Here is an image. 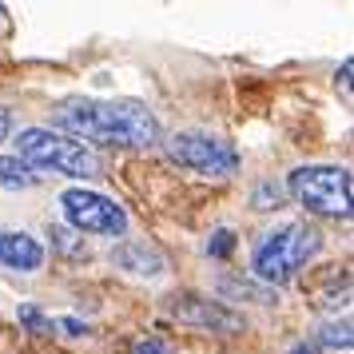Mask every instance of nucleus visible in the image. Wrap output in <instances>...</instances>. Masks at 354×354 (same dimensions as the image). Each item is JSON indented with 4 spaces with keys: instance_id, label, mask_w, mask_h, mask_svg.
<instances>
[{
    "instance_id": "nucleus-1",
    "label": "nucleus",
    "mask_w": 354,
    "mask_h": 354,
    "mask_svg": "<svg viewBox=\"0 0 354 354\" xmlns=\"http://www.w3.org/2000/svg\"><path fill=\"white\" fill-rule=\"evenodd\" d=\"M56 131L76 144L104 147H151L160 140V120L136 100H64L56 108Z\"/></svg>"
},
{
    "instance_id": "nucleus-2",
    "label": "nucleus",
    "mask_w": 354,
    "mask_h": 354,
    "mask_svg": "<svg viewBox=\"0 0 354 354\" xmlns=\"http://www.w3.org/2000/svg\"><path fill=\"white\" fill-rule=\"evenodd\" d=\"M12 144H17V160L28 163L32 171H56V176H68V179L104 176V163H100L96 151L76 144L72 136L56 128H24Z\"/></svg>"
},
{
    "instance_id": "nucleus-3",
    "label": "nucleus",
    "mask_w": 354,
    "mask_h": 354,
    "mask_svg": "<svg viewBox=\"0 0 354 354\" xmlns=\"http://www.w3.org/2000/svg\"><path fill=\"white\" fill-rule=\"evenodd\" d=\"M319 247H322V235L315 227L283 223V227H274V231H263V239H259L255 251H251V271H255V279H263L267 287L290 283L310 259L319 255Z\"/></svg>"
},
{
    "instance_id": "nucleus-4",
    "label": "nucleus",
    "mask_w": 354,
    "mask_h": 354,
    "mask_svg": "<svg viewBox=\"0 0 354 354\" xmlns=\"http://www.w3.org/2000/svg\"><path fill=\"white\" fill-rule=\"evenodd\" d=\"M290 199L310 215H351V171L335 163L295 167L287 176Z\"/></svg>"
},
{
    "instance_id": "nucleus-5",
    "label": "nucleus",
    "mask_w": 354,
    "mask_h": 354,
    "mask_svg": "<svg viewBox=\"0 0 354 354\" xmlns=\"http://www.w3.org/2000/svg\"><path fill=\"white\" fill-rule=\"evenodd\" d=\"M60 211H64L68 227H76L84 235H104V239H115L128 231V211L120 207L115 199L100 192H88V187H68L60 195Z\"/></svg>"
},
{
    "instance_id": "nucleus-6",
    "label": "nucleus",
    "mask_w": 354,
    "mask_h": 354,
    "mask_svg": "<svg viewBox=\"0 0 354 354\" xmlns=\"http://www.w3.org/2000/svg\"><path fill=\"white\" fill-rule=\"evenodd\" d=\"M167 156L199 176H231L239 167V151L223 136H211V131H176L167 140Z\"/></svg>"
},
{
    "instance_id": "nucleus-7",
    "label": "nucleus",
    "mask_w": 354,
    "mask_h": 354,
    "mask_svg": "<svg viewBox=\"0 0 354 354\" xmlns=\"http://www.w3.org/2000/svg\"><path fill=\"white\" fill-rule=\"evenodd\" d=\"M171 315H176L179 322H187V326L215 330V335H235V330L247 326L239 310L215 303V299H203V295H179L176 303H171Z\"/></svg>"
},
{
    "instance_id": "nucleus-8",
    "label": "nucleus",
    "mask_w": 354,
    "mask_h": 354,
    "mask_svg": "<svg viewBox=\"0 0 354 354\" xmlns=\"http://www.w3.org/2000/svg\"><path fill=\"white\" fill-rule=\"evenodd\" d=\"M0 267L20 271V274L40 271V267H44V247H40V239H32L28 231H8V227H0Z\"/></svg>"
},
{
    "instance_id": "nucleus-9",
    "label": "nucleus",
    "mask_w": 354,
    "mask_h": 354,
    "mask_svg": "<svg viewBox=\"0 0 354 354\" xmlns=\"http://www.w3.org/2000/svg\"><path fill=\"white\" fill-rule=\"evenodd\" d=\"M112 263L120 271L128 274H140V279H156L163 274V255L147 243H115L112 247Z\"/></svg>"
},
{
    "instance_id": "nucleus-10",
    "label": "nucleus",
    "mask_w": 354,
    "mask_h": 354,
    "mask_svg": "<svg viewBox=\"0 0 354 354\" xmlns=\"http://www.w3.org/2000/svg\"><path fill=\"white\" fill-rule=\"evenodd\" d=\"M36 179H40V176H36L28 163H20L17 156H0V187L20 192V187H32Z\"/></svg>"
},
{
    "instance_id": "nucleus-11",
    "label": "nucleus",
    "mask_w": 354,
    "mask_h": 354,
    "mask_svg": "<svg viewBox=\"0 0 354 354\" xmlns=\"http://www.w3.org/2000/svg\"><path fill=\"white\" fill-rule=\"evenodd\" d=\"M315 338H319L322 346H338V351H351V342H354L351 322H346V319H338V322H322L319 335H315Z\"/></svg>"
},
{
    "instance_id": "nucleus-12",
    "label": "nucleus",
    "mask_w": 354,
    "mask_h": 354,
    "mask_svg": "<svg viewBox=\"0 0 354 354\" xmlns=\"http://www.w3.org/2000/svg\"><path fill=\"white\" fill-rule=\"evenodd\" d=\"M219 290H223V295H251L255 303H274V290L259 287V283H251V279H223Z\"/></svg>"
},
{
    "instance_id": "nucleus-13",
    "label": "nucleus",
    "mask_w": 354,
    "mask_h": 354,
    "mask_svg": "<svg viewBox=\"0 0 354 354\" xmlns=\"http://www.w3.org/2000/svg\"><path fill=\"white\" fill-rule=\"evenodd\" d=\"M251 207H255V211H274V207H283V187H279L274 179H263L255 192H251Z\"/></svg>"
},
{
    "instance_id": "nucleus-14",
    "label": "nucleus",
    "mask_w": 354,
    "mask_h": 354,
    "mask_svg": "<svg viewBox=\"0 0 354 354\" xmlns=\"http://www.w3.org/2000/svg\"><path fill=\"white\" fill-rule=\"evenodd\" d=\"M17 319L24 322L28 330H36V335H52V330H56V319H48V315H44V310H36V306H20Z\"/></svg>"
},
{
    "instance_id": "nucleus-15",
    "label": "nucleus",
    "mask_w": 354,
    "mask_h": 354,
    "mask_svg": "<svg viewBox=\"0 0 354 354\" xmlns=\"http://www.w3.org/2000/svg\"><path fill=\"white\" fill-rule=\"evenodd\" d=\"M231 247H235V235L227 231V227H219L215 235L207 239V255H215V259H227L231 255Z\"/></svg>"
},
{
    "instance_id": "nucleus-16",
    "label": "nucleus",
    "mask_w": 354,
    "mask_h": 354,
    "mask_svg": "<svg viewBox=\"0 0 354 354\" xmlns=\"http://www.w3.org/2000/svg\"><path fill=\"white\" fill-rule=\"evenodd\" d=\"M131 354H171V346H167L163 338H140V342L131 346Z\"/></svg>"
},
{
    "instance_id": "nucleus-17",
    "label": "nucleus",
    "mask_w": 354,
    "mask_h": 354,
    "mask_svg": "<svg viewBox=\"0 0 354 354\" xmlns=\"http://www.w3.org/2000/svg\"><path fill=\"white\" fill-rule=\"evenodd\" d=\"M56 326H64V335H76V338L88 335V326H84L80 319H56Z\"/></svg>"
},
{
    "instance_id": "nucleus-18",
    "label": "nucleus",
    "mask_w": 354,
    "mask_h": 354,
    "mask_svg": "<svg viewBox=\"0 0 354 354\" xmlns=\"http://www.w3.org/2000/svg\"><path fill=\"white\" fill-rule=\"evenodd\" d=\"M351 72H354V60H342V72H338V84H342V96L351 100Z\"/></svg>"
},
{
    "instance_id": "nucleus-19",
    "label": "nucleus",
    "mask_w": 354,
    "mask_h": 354,
    "mask_svg": "<svg viewBox=\"0 0 354 354\" xmlns=\"http://www.w3.org/2000/svg\"><path fill=\"white\" fill-rule=\"evenodd\" d=\"M8 136H12V112L0 108V140H8Z\"/></svg>"
},
{
    "instance_id": "nucleus-20",
    "label": "nucleus",
    "mask_w": 354,
    "mask_h": 354,
    "mask_svg": "<svg viewBox=\"0 0 354 354\" xmlns=\"http://www.w3.org/2000/svg\"><path fill=\"white\" fill-rule=\"evenodd\" d=\"M290 354H319V351H315V342H299Z\"/></svg>"
},
{
    "instance_id": "nucleus-21",
    "label": "nucleus",
    "mask_w": 354,
    "mask_h": 354,
    "mask_svg": "<svg viewBox=\"0 0 354 354\" xmlns=\"http://www.w3.org/2000/svg\"><path fill=\"white\" fill-rule=\"evenodd\" d=\"M0 12H4V4H0Z\"/></svg>"
}]
</instances>
